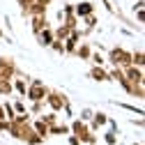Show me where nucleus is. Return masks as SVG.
<instances>
[{
    "mask_svg": "<svg viewBox=\"0 0 145 145\" xmlns=\"http://www.w3.org/2000/svg\"><path fill=\"white\" fill-rule=\"evenodd\" d=\"M48 90H51V88H48L44 81H39V78H30L28 90H25V99H28V101H44V97H46Z\"/></svg>",
    "mask_w": 145,
    "mask_h": 145,
    "instance_id": "1",
    "label": "nucleus"
},
{
    "mask_svg": "<svg viewBox=\"0 0 145 145\" xmlns=\"http://www.w3.org/2000/svg\"><path fill=\"white\" fill-rule=\"evenodd\" d=\"M108 62H111L113 67H127L131 65V51H127L122 46H113L111 51H108Z\"/></svg>",
    "mask_w": 145,
    "mask_h": 145,
    "instance_id": "2",
    "label": "nucleus"
},
{
    "mask_svg": "<svg viewBox=\"0 0 145 145\" xmlns=\"http://www.w3.org/2000/svg\"><path fill=\"white\" fill-rule=\"evenodd\" d=\"M65 104H69V99H67L65 92H60V90H48L46 97H44V106H48L51 111H56V113L62 111Z\"/></svg>",
    "mask_w": 145,
    "mask_h": 145,
    "instance_id": "3",
    "label": "nucleus"
},
{
    "mask_svg": "<svg viewBox=\"0 0 145 145\" xmlns=\"http://www.w3.org/2000/svg\"><path fill=\"white\" fill-rule=\"evenodd\" d=\"M122 74L129 83H145V76H143V67H136V65H127L122 67Z\"/></svg>",
    "mask_w": 145,
    "mask_h": 145,
    "instance_id": "4",
    "label": "nucleus"
},
{
    "mask_svg": "<svg viewBox=\"0 0 145 145\" xmlns=\"http://www.w3.org/2000/svg\"><path fill=\"white\" fill-rule=\"evenodd\" d=\"M81 39H83V37H81V30L74 28V30L67 35V39L62 42V44H65V56H74V51H76V46H78Z\"/></svg>",
    "mask_w": 145,
    "mask_h": 145,
    "instance_id": "5",
    "label": "nucleus"
},
{
    "mask_svg": "<svg viewBox=\"0 0 145 145\" xmlns=\"http://www.w3.org/2000/svg\"><path fill=\"white\" fill-rule=\"evenodd\" d=\"M28 83H30V76H23L21 71H16V74L12 76V88H14V92H16V95H21V97H25Z\"/></svg>",
    "mask_w": 145,
    "mask_h": 145,
    "instance_id": "6",
    "label": "nucleus"
},
{
    "mask_svg": "<svg viewBox=\"0 0 145 145\" xmlns=\"http://www.w3.org/2000/svg\"><path fill=\"white\" fill-rule=\"evenodd\" d=\"M16 71H19V67H16V62L12 58H0V78H12Z\"/></svg>",
    "mask_w": 145,
    "mask_h": 145,
    "instance_id": "7",
    "label": "nucleus"
},
{
    "mask_svg": "<svg viewBox=\"0 0 145 145\" xmlns=\"http://www.w3.org/2000/svg\"><path fill=\"white\" fill-rule=\"evenodd\" d=\"M28 19H30V30H32V35H37L42 28L51 25L48 19H46V14H35V16H28Z\"/></svg>",
    "mask_w": 145,
    "mask_h": 145,
    "instance_id": "8",
    "label": "nucleus"
},
{
    "mask_svg": "<svg viewBox=\"0 0 145 145\" xmlns=\"http://www.w3.org/2000/svg\"><path fill=\"white\" fill-rule=\"evenodd\" d=\"M106 120H108V115L104 113V111H95L92 113V118H90V129H92V131H99L101 129V127H106Z\"/></svg>",
    "mask_w": 145,
    "mask_h": 145,
    "instance_id": "9",
    "label": "nucleus"
},
{
    "mask_svg": "<svg viewBox=\"0 0 145 145\" xmlns=\"http://www.w3.org/2000/svg\"><path fill=\"white\" fill-rule=\"evenodd\" d=\"M95 12V3H90V0H83V3H74V14L78 16V19H83V16L92 14Z\"/></svg>",
    "mask_w": 145,
    "mask_h": 145,
    "instance_id": "10",
    "label": "nucleus"
},
{
    "mask_svg": "<svg viewBox=\"0 0 145 145\" xmlns=\"http://www.w3.org/2000/svg\"><path fill=\"white\" fill-rule=\"evenodd\" d=\"M88 76L97 83H104V81H108V69H104L101 65H92V69L88 71Z\"/></svg>",
    "mask_w": 145,
    "mask_h": 145,
    "instance_id": "11",
    "label": "nucleus"
},
{
    "mask_svg": "<svg viewBox=\"0 0 145 145\" xmlns=\"http://www.w3.org/2000/svg\"><path fill=\"white\" fill-rule=\"evenodd\" d=\"M35 37H37L39 46H48L53 39H56V35H53V28H51V25H46V28H42L37 35H35Z\"/></svg>",
    "mask_w": 145,
    "mask_h": 145,
    "instance_id": "12",
    "label": "nucleus"
},
{
    "mask_svg": "<svg viewBox=\"0 0 145 145\" xmlns=\"http://www.w3.org/2000/svg\"><path fill=\"white\" fill-rule=\"evenodd\" d=\"M69 134H71L69 124H62V122L48 124V136H69Z\"/></svg>",
    "mask_w": 145,
    "mask_h": 145,
    "instance_id": "13",
    "label": "nucleus"
},
{
    "mask_svg": "<svg viewBox=\"0 0 145 145\" xmlns=\"http://www.w3.org/2000/svg\"><path fill=\"white\" fill-rule=\"evenodd\" d=\"M90 53H92V46H90L88 42H78V46H76V51H74V56H76L78 60H90Z\"/></svg>",
    "mask_w": 145,
    "mask_h": 145,
    "instance_id": "14",
    "label": "nucleus"
},
{
    "mask_svg": "<svg viewBox=\"0 0 145 145\" xmlns=\"http://www.w3.org/2000/svg\"><path fill=\"white\" fill-rule=\"evenodd\" d=\"M30 124H32V129L37 131L42 138H48V124H46V122H42V120L37 118V120H30Z\"/></svg>",
    "mask_w": 145,
    "mask_h": 145,
    "instance_id": "15",
    "label": "nucleus"
},
{
    "mask_svg": "<svg viewBox=\"0 0 145 145\" xmlns=\"http://www.w3.org/2000/svg\"><path fill=\"white\" fill-rule=\"evenodd\" d=\"M131 65H136V67H143L145 65V53H143L140 46L136 51H131Z\"/></svg>",
    "mask_w": 145,
    "mask_h": 145,
    "instance_id": "16",
    "label": "nucleus"
},
{
    "mask_svg": "<svg viewBox=\"0 0 145 145\" xmlns=\"http://www.w3.org/2000/svg\"><path fill=\"white\" fill-rule=\"evenodd\" d=\"M0 95H3V97H9V95H14L12 78H0Z\"/></svg>",
    "mask_w": 145,
    "mask_h": 145,
    "instance_id": "17",
    "label": "nucleus"
},
{
    "mask_svg": "<svg viewBox=\"0 0 145 145\" xmlns=\"http://www.w3.org/2000/svg\"><path fill=\"white\" fill-rule=\"evenodd\" d=\"M60 23H65V25H67L69 30H74V28H78V23H81V19H78L76 14H67V16H65V19H62Z\"/></svg>",
    "mask_w": 145,
    "mask_h": 145,
    "instance_id": "18",
    "label": "nucleus"
},
{
    "mask_svg": "<svg viewBox=\"0 0 145 145\" xmlns=\"http://www.w3.org/2000/svg\"><path fill=\"white\" fill-rule=\"evenodd\" d=\"M69 32H71V30H69L65 23H60L58 28H53V35H56V39H62V42L67 39V35H69Z\"/></svg>",
    "mask_w": 145,
    "mask_h": 145,
    "instance_id": "19",
    "label": "nucleus"
},
{
    "mask_svg": "<svg viewBox=\"0 0 145 145\" xmlns=\"http://www.w3.org/2000/svg\"><path fill=\"white\" fill-rule=\"evenodd\" d=\"M81 23H85V28H90V30H95V28H97V14L92 12V14L83 16V19H81Z\"/></svg>",
    "mask_w": 145,
    "mask_h": 145,
    "instance_id": "20",
    "label": "nucleus"
},
{
    "mask_svg": "<svg viewBox=\"0 0 145 145\" xmlns=\"http://www.w3.org/2000/svg\"><path fill=\"white\" fill-rule=\"evenodd\" d=\"M30 115H42L44 113V101H30Z\"/></svg>",
    "mask_w": 145,
    "mask_h": 145,
    "instance_id": "21",
    "label": "nucleus"
},
{
    "mask_svg": "<svg viewBox=\"0 0 145 145\" xmlns=\"http://www.w3.org/2000/svg\"><path fill=\"white\" fill-rule=\"evenodd\" d=\"M90 62H92V65H106V58L101 56V51H92V53H90Z\"/></svg>",
    "mask_w": 145,
    "mask_h": 145,
    "instance_id": "22",
    "label": "nucleus"
},
{
    "mask_svg": "<svg viewBox=\"0 0 145 145\" xmlns=\"http://www.w3.org/2000/svg\"><path fill=\"white\" fill-rule=\"evenodd\" d=\"M104 143H106V145H118V131L108 129V131L104 134Z\"/></svg>",
    "mask_w": 145,
    "mask_h": 145,
    "instance_id": "23",
    "label": "nucleus"
},
{
    "mask_svg": "<svg viewBox=\"0 0 145 145\" xmlns=\"http://www.w3.org/2000/svg\"><path fill=\"white\" fill-rule=\"evenodd\" d=\"M39 120H42V122H46V124H56V122H58V113H56V111H48L46 115L42 113V115H39Z\"/></svg>",
    "mask_w": 145,
    "mask_h": 145,
    "instance_id": "24",
    "label": "nucleus"
},
{
    "mask_svg": "<svg viewBox=\"0 0 145 145\" xmlns=\"http://www.w3.org/2000/svg\"><path fill=\"white\" fill-rule=\"evenodd\" d=\"M48 48H53L58 56H65V44H62V39H53V42L48 44Z\"/></svg>",
    "mask_w": 145,
    "mask_h": 145,
    "instance_id": "25",
    "label": "nucleus"
},
{
    "mask_svg": "<svg viewBox=\"0 0 145 145\" xmlns=\"http://www.w3.org/2000/svg\"><path fill=\"white\" fill-rule=\"evenodd\" d=\"M3 108H5V118H7V120H12V118L16 115V111H14L12 101H5V104H3Z\"/></svg>",
    "mask_w": 145,
    "mask_h": 145,
    "instance_id": "26",
    "label": "nucleus"
},
{
    "mask_svg": "<svg viewBox=\"0 0 145 145\" xmlns=\"http://www.w3.org/2000/svg\"><path fill=\"white\" fill-rule=\"evenodd\" d=\"M16 3H19V7H21V14L28 16V9H30V5L35 3V0H16Z\"/></svg>",
    "mask_w": 145,
    "mask_h": 145,
    "instance_id": "27",
    "label": "nucleus"
},
{
    "mask_svg": "<svg viewBox=\"0 0 145 145\" xmlns=\"http://www.w3.org/2000/svg\"><path fill=\"white\" fill-rule=\"evenodd\" d=\"M120 108H124V111H131V113H136V115H143V108H136V106H131V104H118Z\"/></svg>",
    "mask_w": 145,
    "mask_h": 145,
    "instance_id": "28",
    "label": "nucleus"
},
{
    "mask_svg": "<svg viewBox=\"0 0 145 145\" xmlns=\"http://www.w3.org/2000/svg\"><path fill=\"white\" fill-rule=\"evenodd\" d=\"M92 113H95L92 108H83V111H81V120H83V122H90V118H92Z\"/></svg>",
    "mask_w": 145,
    "mask_h": 145,
    "instance_id": "29",
    "label": "nucleus"
},
{
    "mask_svg": "<svg viewBox=\"0 0 145 145\" xmlns=\"http://www.w3.org/2000/svg\"><path fill=\"white\" fill-rule=\"evenodd\" d=\"M12 106H14V111H16V113H25V111H28V108H25V104H23L21 99H19V101H14Z\"/></svg>",
    "mask_w": 145,
    "mask_h": 145,
    "instance_id": "30",
    "label": "nucleus"
},
{
    "mask_svg": "<svg viewBox=\"0 0 145 145\" xmlns=\"http://www.w3.org/2000/svg\"><path fill=\"white\" fill-rule=\"evenodd\" d=\"M134 12H136V21H138V23H143V21H145V14H143V9H134Z\"/></svg>",
    "mask_w": 145,
    "mask_h": 145,
    "instance_id": "31",
    "label": "nucleus"
},
{
    "mask_svg": "<svg viewBox=\"0 0 145 145\" xmlns=\"http://www.w3.org/2000/svg\"><path fill=\"white\" fill-rule=\"evenodd\" d=\"M62 111H65V115H67V118H74V111H71V106H69V104H65Z\"/></svg>",
    "mask_w": 145,
    "mask_h": 145,
    "instance_id": "32",
    "label": "nucleus"
},
{
    "mask_svg": "<svg viewBox=\"0 0 145 145\" xmlns=\"http://www.w3.org/2000/svg\"><path fill=\"white\" fill-rule=\"evenodd\" d=\"M69 145H83V143H81V140H78L74 134H69Z\"/></svg>",
    "mask_w": 145,
    "mask_h": 145,
    "instance_id": "33",
    "label": "nucleus"
},
{
    "mask_svg": "<svg viewBox=\"0 0 145 145\" xmlns=\"http://www.w3.org/2000/svg\"><path fill=\"white\" fill-rule=\"evenodd\" d=\"M7 127H9V120H0V131H7Z\"/></svg>",
    "mask_w": 145,
    "mask_h": 145,
    "instance_id": "34",
    "label": "nucleus"
},
{
    "mask_svg": "<svg viewBox=\"0 0 145 145\" xmlns=\"http://www.w3.org/2000/svg\"><path fill=\"white\" fill-rule=\"evenodd\" d=\"M143 5H145V0H138V3L134 5V9H143Z\"/></svg>",
    "mask_w": 145,
    "mask_h": 145,
    "instance_id": "35",
    "label": "nucleus"
},
{
    "mask_svg": "<svg viewBox=\"0 0 145 145\" xmlns=\"http://www.w3.org/2000/svg\"><path fill=\"white\" fill-rule=\"evenodd\" d=\"M0 39H5V32H3V28H0Z\"/></svg>",
    "mask_w": 145,
    "mask_h": 145,
    "instance_id": "36",
    "label": "nucleus"
},
{
    "mask_svg": "<svg viewBox=\"0 0 145 145\" xmlns=\"http://www.w3.org/2000/svg\"><path fill=\"white\" fill-rule=\"evenodd\" d=\"M131 145H143V143H131Z\"/></svg>",
    "mask_w": 145,
    "mask_h": 145,
    "instance_id": "37",
    "label": "nucleus"
},
{
    "mask_svg": "<svg viewBox=\"0 0 145 145\" xmlns=\"http://www.w3.org/2000/svg\"><path fill=\"white\" fill-rule=\"evenodd\" d=\"M83 145H88V143H83Z\"/></svg>",
    "mask_w": 145,
    "mask_h": 145,
    "instance_id": "38",
    "label": "nucleus"
}]
</instances>
